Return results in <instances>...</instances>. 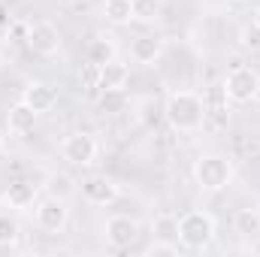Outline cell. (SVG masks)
<instances>
[{
    "label": "cell",
    "mask_w": 260,
    "mask_h": 257,
    "mask_svg": "<svg viewBox=\"0 0 260 257\" xmlns=\"http://www.w3.org/2000/svg\"><path fill=\"white\" fill-rule=\"evenodd\" d=\"M203 94L197 91H188V88H179L167 97L164 103V115L170 121V127L179 130V133H197L203 127Z\"/></svg>",
    "instance_id": "cell-1"
},
{
    "label": "cell",
    "mask_w": 260,
    "mask_h": 257,
    "mask_svg": "<svg viewBox=\"0 0 260 257\" xmlns=\"http://www.w3.org/2000/svg\"><path fill=\"white\" fill-rule=\"evenodd\" d=\"M215 239V218L203 209H191L179 218V245L188 251H206Z\"/></svg>",
    "instance_id": "cell-2"
},
{
    "label": "cell",
    "mask_w": 260,
    "mask_h": 257,
    "mask_svg": "<svg viewBox=\"0 0 260 257\" xmlns=\"http://www.w3.org/2000/svg\"><path fill=\"white\" fill-rule=\"evenodd\" d=\"M194 182L209 194L224 191V188L233 182V164H230V157L215 154V151L200 154L194 160Z\"/></svg>",
    "instance_id": "cell-3"
},
{
    "label": "cell",
    "mask_w": 260,
    "mask_h": 257,
    "mask_svg": "<svg viewBox=\"0 0 260 257\" xmlns=\"http://www.w3.org/2000/svg\"><path fill=\"white\" fill-rule=\"evenodd\" d=\"M224 91H227V100L236 103V106H245V103H254L260 97V73L254 67H233L227 76H224Z\"/></svg>",
    "instance_id": "cell-4"
},
{
    "label": "cell",
    "mask_w": 260,
    "mask_h": 257,
    "mask_svg": "<svg viewBox=\"0 0 260 257\" xmlns=\"http://www.w3.org/2000/svg\"><path fill=\"white\" fill-rule=\"evenodd\" d=\"M203 127L212 130V133H224L230 127V100H227V91L224 85H209L203 91Z\"/></svg>",
    "instance_id": "cell-5"
},
{
    "label": "cell",
    "mask_w": 260,
    "mask_h": 257,
    "mask_svg": "<svg viewBox=\"0 0 260 257\" xmlns=\"http://www.w3.org/2000/svg\"><path fill=\"white\" fill-rule=\"evenodd\" d=\"M97 151H100L97 139L91 133H85V130L70 133V136H64V142H61V157H64L70 167H91L97 160Z\"/></svg>",
    "instance_id": "cell-6"
},
{
    "label": "cell",
    "mask_w": 260,
    "mask_h": 257,
    "mask_svg": "<svg viewBox=\"0 0 260 257\" xmlns=\"http://www.w3.org/2000/svg\"><path fill=\"white\" fill-rule=\"evenodd\" d=\"M103 236H106L109 248L127 251V248L136 245V239L142 236V227H139V221L130 218V215H112V218H106V224H103Z\"/></svg>",
    "instance_id": "cell-7"
},
{
    "label": "cell",
    "mask_w": 260,
    "mask_h": 257,
    "mask_svg": "<svg viewBox=\"0 0 260 257\" xmlns=\"http://www.w3.org/2000/svg\"><path fill=\"white\" fill-rule=\"evenodd\" d=\"M34 221H37V227H40L43 233L55 236V233H61L67 227L70 209H67L64 200H58V197H43V200L34 206Z\"/></svg>",
    "instance_id": "cell-8"
},
{
    "label": "cell",
    "mask_w": 260,
    "mask_h": 257,
    "mask_svg": "<svg viewBox=\"0 0 260 257\" xmlns=\"http://www.w3.org/2000/svg\"><path fill=\"white\" fill-rule=\"evenodd\" d=\"M24 43H27V49L34 52V55H40V58H55L58 52H61V30L52 24V21H37V24H30L27 27V34H24Z\"/></svg>",
    "instance_id": "cell-9"
},
{
    "label": "cell",
    "mask_w": 260,
    "mask_h": 257,
    "mask_svg": "<svg viewBox=\"0 0 260 257\" xmlns=\"http://www.w3.org/2000/svg\"><path fill=\"white\" fill-rule=\"evenodd\" d=\"M82 197L91 203V206H112L118 197H121V188L109 179V176H88L82 182Z\"/></svg>",
    "instance_id": "cell-10"
},
{
    "label": "cell",
    "mask_w": 260,
    "mask_h": 257,
    "mask_svg": "<svg viewBox=\"0 0 260 257\" xmlns=\"http://www.w3.org/2000/svg\"><path fill=\"white\" fill-rule=\"evenodd\" d=\"M164 49H167L164 37H157V34H142V37H136V40L130 43V58H133L136 64L151 67L164 58Z\"/></svg>",
    "instance_id": "cell-11"
},
{
    "label": "cell",
    "mask_w": 260,
    "mask_h": 257,
    "mask_svg": "<svg viewBox=\"0 0 260 257\" xmlns=\"http://www.w3.org/2000/svg\"><path fill=\"white\" fill-rule=\"evenodd\" d=\"M37 115H43V112H49V109H55L58 106V91L49 85V82H30L27 88H24V97H21Z\"/></svg>",
    "instance_id": "cell-12"
},
{
    "label": "cell",
    "mask_w": 260,
    "mask_h": 257,
    "mask_svg": "<svg viewBox=\"0 0 260 257\" xmlns=\"http://www.w3.org/2000/svg\"><path fill=\"white\" fill-rule=\"evenodd\" d=\"M37 112L24 103V100H18L15 106H9V115H6V127L9 133H15V136H27V133H34L37 127Z\"/></svg>",
    "instance_id": "cell-13"
},
{
    "label": "cell",
    "mask_w": 260,
    "mask_h": 257,
    "mask_svg": "<svg viewBox=\"0 0 260 257\" xmlns=\"http://www.w3.org/2000/svg\"><path fill=\"white\" fill-rule=\"evenodd\" d=\"M34 200H37V185L34 182L15 179V182L6 185V203L12 209H27V206H34Z\"/></svg>",
    "instance_id": "cell-14"
},
{
    "label": "cell",
    "mask_w": 260,
    "mask_h": 257,
    "mask_svg": "<svg viewBox=\"0 0 260 257\" xmlns=\"http://www.w3.org/2000/svg\"><path fill=\"white\" fill-rule=\"evenodd\" d=\"M127 79H130V67L124 61H118V58H112V61H106V64L100 67V85H103V91L124 88Z\"/></svg>",
    "instance_id": "cell-15"
},
{
    "label": "cell",
    "mask_w": 260,
    "mask_h": 257,
    "mask_svg": "<svg viewBox=\"0 0 260 257\" xmlns=\"http://www.w3.org/2000/svg\"><path fill=\"white\" fill-rule=\"evenodd\" d=\"M85 58H88L91 64H100V67H103L106 61L118 58V49H115V43H112L109 37H97V40H91V43H88Z\"/></svg>",
    "instance_id": "cell-16"
},
{
    "label": "cell",
    "mask_w": 260,
    "mask_h": 257,
    "mask_svg": "<svg viewBox=\"0 0 260 257\" xmlns=\"http://www.w3.org/2000/svg\"><path fill=\"white\" fill-rule=\"evenodd\" d=\"M79 85H82V91H85L88 100H97V97L103 94V85H100V64L85 61V64H82V73H79Z\"/></svg>",
    "instance_id": "cell-17"
},
{
    "label": "cell",
    "mask_w": 260,
    "mask_h": 257,
    "mask_svg": "<svg viewBox=\"0 0 260 257\" xmlns=\"http://www.w3.org/2000/svg\"><path fill=\"white\" fill-rule=\"evenodd\" d=\"M103 15L109 24H118L124 27L133 21V0H106L103 3Z\"/></svg>",
    "instance_id": "cell-18"
},
{
    "label": "cell",
    "mask_w": 260,
    "mask_h": 257,
    "mask_svg": "<svg viewBox=\"0 0 260 257\" xmlns=\"http://www.w3.org/2000/svg\"><path fill=\"white\" fill-rule=\"evenodd\" d=\"M233 227L239 236H260V212L257 209H236Z\"/></svg>",
    "instance_id": "cell-19"
},
{
    "label": "cell",
    "mask_w": 260,
    "mask_h": 257,
    "mask_svg": "<svg viewBox=\"0 0 260 257\" xmlns=\"http://www.w3.org/2000/svg\"><path fill=\"white\" fill-rule=\"evenodd\" d=\"M151 230H154V239H160V242H179V218L176 215H157Z\"/></svg>",
    "instance_id": "cell-20"
},
{
    "label": "cell",
    "mask_w": 260,
    "mask_h": 257,
    "mask_svg": "<svg viewBox=\"0 0 260 257\" xmlns=\"http://www.w3.org/2000/svg\"><path fill=\"white\" fill-rule=\"evenodd\" d=\"M164 15V0H133V21L151 24Z\"/></svg>",
    "instance_id": "cell-21"
},
{
    "label": "cell",
    "mask_w": 260,
    "mask_h": 257,
    "mask_svg": "<svg viewBox=\"0 0 260 257\" xmlns=\"http://www.w3.org/2000/svg\"><path fill=\"white\" fill-rule=\"evenodd\" d=\"M97 103H100V109H103V112H121V109L127 106L124 88H109V91H103V94L97 97Z\"/></svg>",
    "instance_id": "cell-22"
},
{
    "label": "cell",
    "mask_w": 260,
    "mask_h": 257,
    "mask_svg": "<svg viewBox=\"0 0 260 257\" xmlns=\"http://www.w3.org/2000/svg\"><path fill=\"white\" fill-rule=\"evenodd\" d=\"M18 242V224L9 215H0V248H9Z\"/></svg>",
    "instance_id": "cell-23"
},
{
    "label": "cell",
    "mask_w": 260,
    "mask_h": 257,
    "mask_svg": "<svg viewBox=\"0 0 260 257\" xmlns=\"http://www.w3.org/2000/svg\"><path fill=\"white\" fill-rule=\"evenodd\" d=\"M239 46H242L245 52H260V27L254 21L239 30Z\"/></svg>",
    "instance_id": "cell-24"
},
{
    "label": "cell",
    "mask_w": 260,
    "mask_h": 257,
    "mask_svg": "<svg viewBox=\"0 0 260 257\" xmlns=\"http://www.w3.org/2000/svg\"><path fill=\"white\" fill-rule=\"evenodd\" d=\"M148 254H179V242H160V239H154V245L148 248Z\"/></svg>",
    "instance_id": "cell-25"
},
{
    "label": "cell",
    "mask_w": 260,
    "mask_h": 257,
    "mask_svg": "<svg viewBox=\"0 0 260 257\" xmlns=\"http://www.w3.org/2000/svg\"><path fill=\"white\" fill-rule=\"evenodd\" d=\"M254 24H257V27H260V6H257V9H254Z\"/></svg>",
    "instance_id": "cell-26"
},
{
    "label": "cell",
    "mask_w": 260,
    "mask_h": 257,
    "mask_svg": "<svg viewBox=\"0 0 260 257\" xmlns=\"http://www.w3.org/2000/svg\"><path fill=\"white\" fill-rule=\"evenodd\" d=\"M3 142H6V136H3V133H0V151H3Z\"/></svg>",
    "instance_id": "cell-27"
},
{
    "label": "cell",
    "mask_w": 260,
    "mask_h": 257,
    "mask_svg": "<svg viewBox=\"0 0 260 257\" xmlns=\"http://www.w3.org/2000/svg\"><path fill=\"white\" fill-rule=\"evenodd\" d=\"M0 64H3V55H0Z\"/></svg>",
    "instance_id": "cell-28"
},
{
    "label": "cell",
    "mask_w": 260,
    "mask_h": 257,
    "mask_svg": "<svg viewBox=\"0 0 260 257\" xmlns=\"http://www.w3.org/2000/svg\"><path fill=\"white\" fill-rule=\"evenodd\" d=\"M236 3H239V0H236Z\"/></svg>",
    "instance_id": "cell-29"
}]
</instances>
